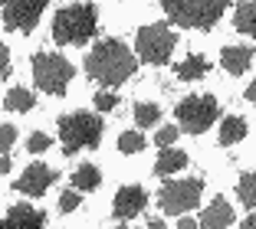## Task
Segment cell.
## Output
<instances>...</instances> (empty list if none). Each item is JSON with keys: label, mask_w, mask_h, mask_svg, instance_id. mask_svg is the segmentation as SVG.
<instances>
[{"label": "cell", "mask_w": 256, "mask_h": 229, "mask_svg": "<svg viewBox=\"0 0 256 229\" xmlns=\"http://www.w3.org/2000/svg\"><path fill=\"white\" fill-rule=\"evenodd\" d=\"M135 69H138V62L122 39H102L86 56V72L96 82H102V85H122L125 79L135 75Z\"/></svg>", "instance_id": "1"}, {"label": "cell", "mask_w": 256, "mask_h": 229, "mask_svg": "<svg viewBox=\"0 0 256 229\" xmlns=\"http://www.w3.org/2000/svg\"><path fill=\"white\" fill-rule=\"evenodd\" d=\"M96 26H98V16L92 3H69L53 20V39L62 46H82L96 36Z\"/></svg>", "instance_id": "2"}, {"label": "cell", "mask_w": 256, "mask_h": 229, "mask_svg": "<svg viewBox=\"0 0 256 229\" xmlns=\"http://www.w3.org/2000/svg\"><path fill=\"white\" fill-rule=\"evenodd\" d=\"M226 7H230V0H164L171 23L184 30H210Z\"/></svg>", "instance_id": "3"}, {"label": "cell", "mask_w": 256, "mask_h": 229, "mask_svg": "<svg viewBox=\"0 0 256 229\" xmlns=\"http://www.w3.org/2000/svg\"><path fill=\"white\" fill-rule=\"evenodd\" d=\"M102 138V118L92 111H72L60 118V141L66 154H76L82 148H96Z\"/></svg>", "instance_id": "4"}, {"label": "cell", "mask_w": 256, "mask_h": 229, "mask_svg": "<svg viewBox=\"0 0 256 229\" xmlns=\"http://www.w3.org/2000/svg\"><path fill=\"white\" fill-rule=\"evenodd\" d=\"M76 75L72 62L62 56H50V52H36L33 56V79L46 95H62L69 85V79Z\"/></svg>", "instance_id": "5"}, {"label": "cell", "mask_w": 256, "mask_h": 229, "mask_svg": "<svg viewBox=\"0 0 256 229\" xmlns=\"http://www.w3.org/2000/svg\"><path fill=\"white\" fill-rule=\"evenodd\" d=\"M174 43H178V36H174L171 26H164V23H148V26H142V30H138L135 49H138V56H142L144 62L161 66V62L171 59Z\"/></svg>", "instance_id": "6"}, {"label": "cell", "mask_w": 256, "mask_h": 229, "mask_svg": "<svg viewBox=\"0 0 256 229\" xmlns=\"http://www.w3.org/2000/svg\"><path fill=\"white\" fill-rule=\"evenodd\" d=\"M174 115H178V125H181L188 134H204L214 121H217V98L190 95V98H184V102H178Z\"/></svg>", "instance_id": "7"}, {"label": "cell", "mask_w": 256, "mask_h": 229, "mask_svg": "<svg viewBox=\"0 0 256 229\" xmlns=\"http://www.w3.org/2000/svg\"><path fill=\"white\" fill-rule=\"evenodd\" d=\"M200 193H204L200 180H171L161 187V210L171 216H184L188 210L200 203Z\"/></svg>", "instance_id": "8"}, {"label": "cell", "mask_w": 256, "mask_h": 229, "mask_svg": "<svg viewBox=\"0 0 256 229\" xmlns=\"http://www.w3.org/2000/svg\"><path fill=\"white\" fill-rule=\"evenodd\" d=\"M43 10H46V0H7L4 3V23H7V30L30 33L40 23Z\"/></svg>", "instance_id": "9"}, {"label": "cell", "mask_w": 256, "mask_h": 229, "mask_svg": "<svg viewBox=\"0 0 256 229\" xmlns=\"http://www.w3.org/2000/svg\"><path fill=\"white\" fill-rule=\"evenodd\" d=\"M144 203H148V193H144V187H122L118 193H115V220H132V216H138L144 210Z\"/></svg>", "instance_id": "10"}, {"label": "cell", "mask_w": 256, "mask_h": 229, "mask_svg": "<svg viewBox=\"0 0 256 229\" xmlns=\"http://www.w3.org/2000/svg\"><path fill=\"white\" fill-rule=\"evenodd\" d=\"M56 180V170L46 167V164H30V167L23 170V177L16 180V190L26 193V197H40L46 187Z\"/></svg>", "instance_id": "11"}, {"label": "cell", "mask_w": 256, "mask_h": 229, "mask_svg": "<svg viewBox=\"0 0 256 229\" xmlns=\"http://www.w3.org/2000/svg\"><path fill=\"white\" fill-rule=\"evenodd\" d=\"M0 229H43V213L26 203H16L4 220H0Z\"/></svg>", "instance_id": "12"}, {"label": "cell", "mask_w": 256, "mask_h": 229, "mask_svg": "<svg viewBox=\"0 0 256 229\" xmlns=\"http://www.w3.org/2000/svg\"><path fill=\"white\" fill-rule=\"evenodd\" d=\"M230 223H234V210H230V203H226L224 197H217L210 207L200 213V226L204 229H226Z\"/></svg>", "instance_id": "13"}, {"label": "cell", "mask_w": 256, "mask_h": 229, "mask_svg": "<svg viewBox=\"0 0 256 229\" xmlns=\"http://www.w3.org/2000/svg\"><path fill=\"white\" fill-rule=\"evenodd\" d=\"M220 62H224V69L230 75H243L250 69V62H253V49L250 46H226L220 52Z\"/></svg>", "instance_id": "14"}, {"label": "cell", "mask_w": 256, "mask_h": 229, "mask_svg": "<svg viewBox=\"0 0 256 229\" xmlns=\"http://www.w3.org/2000/svg\"><path fill=\"white\" fill-rule=\"evenodd\" d=\"M188 167V154L184 151H174V148H164L158 154V164H154V174H161V177H168V174H174V170Z\"/></svg>", "instance_id": "15"}, {"label": "cell", "mask_w": 256, "mask_h": 229, "mask_svg": "<svg viewBox=\"0 0 256 229\" xmlns=\"http://www.w3.org/2000/svg\"><path fill=\"white\" fill-rule=\"evenodd\" d=\"M246 138V121L236 118V115H230V118H224V125H220V144L224 148H234L236 141Z\"/></svg>", "instance_id": "16"}, {"label": "cell", "mask_w": 256, "mask_h": 229, "mask_svg": "<svg viewBox=\"0 0 256 229\" xmlns=\"http://www.w3.org/2000/svg\"><path fill=\"white\" fill-rule=\"evenodd\" d=\"M234 23H236V30H240V33L256 36V0H246V3H240V7H236Z\"/></svg>", "instance_id": "17"}, {"label": "cell", "mask_w": 256, "mask_h": 229, "mask_svg": "<svg viewBox=\"0 0 256 229\" xmlns=\"http://www.w3.org/2000/svg\"><path fill=\"white\" fill-rule=\"evenodd\" d=\"M207 75V59L204 56H188V59L178 66V79H184V82H197V79H204Z\"/></svg>", "instance_id": "18"}, {"label": "cell", "mask_w": 256, "mask_h": 229, "mask_svg": "<svg viewBox=\"0 0 256 229\" xmlns=\"http://www.w3.org/2000/svg\"><path fill=\"white\" fill-rule=\"evenodd\" d=\"M98 180H102V174H98L96 164H82V167L72 174V187H76L79 193H82V190H92V187H98Z\"/></svg>", "instance_id": "19"}, {"label": "cell", "mask_w": 256, "mask_h": 229, "mask_svg": "<svg viewBox=\"0 0 256 229\" xmlns=\"http://www.w3.org/2000/svg\"><path fill=\"white\" fill-rule=\"evenodd\" d=\"M236 193H240L243 207L256 210V170H250V174H243V177H240V187H236Z\"/></svg>", "instance_id": "20"}, {"label": "cell", "mask_w": 256, "mask_h": 229, "mask_svg": "<svg viewBox=\"0 0 256 229\" xmlns=\"http://www.w3.org/2000/svg\"><path fill=\"white\" fill-rule=\"evenodd\" d=\"M4 105H7L10 111H30L33 108V95L26 89H10L7 98H4Z\"/></svg>", "instance_id": "21"}, {"label": "cell", "mask_w": 256, "mask_h": 229, "mask_svg": "<svg viewBox=\"0 0 256 229\" xmlns=\"http://www.w3.org/2000/svg\"><path fill=\"white\" fill-rule=\"evenodd\" d=\"M158 118H161V108H158V105H151V102H142V105H135V121H138L142 128L158 125Z\"/></svg>", "instance_id": "22"}, {"label": "cell", "mask_w": 256, "mask_h": 229, "mask_svg": "<svg viewBox=\"0 0 256 229\" xmlns=\"http://www.w3.org/2000/svg\"><path fill=\"white\" fill-rule=\"evenodd\" d=\"M118 151L122 154H138V151H144V138L135 134V131H125L118 138Z\"/></svg>", "instance_id": "23"}, {"label": "cell", "mask_w": 256, "mask_h": 229, "mask_svg": "<svg viewBox=\"0 0 256 229\" xmlns=\"http://www.w3.org/2000/svg\"><path fill=\"white\" fill-rule=\"evenodd\" d=\"M14 141H16V128L14 125H0V151H4V154L14 148Z\"/></svg>", "instance_id": "24"}, {"label": "cell", "mask_w": 256, "mask_h": 229, "mask_svg": "<svg viewBox=\"0 0 256 229\" xmlns=\"http://www.w3.org/2000/svg\"><path fill=\"white\" fill-rule=\"evenodd\" d=\"M26 148H30L33 154H40V151L50 148V138H46L43 131H33V134H30V141H26Z\"/></svg>", "instance_id": "25"}, {"label": "cell", "mask_w": 256, "mask_h": 229, "mask_svg": "<svg viewBox=\"0 0 256 229\" xmlns=\"http://www.w3.org/2000/svg\"><path fill=\"white\" fill-rule=\"evenodd\" d=\"M115 105H118V98H115L112 92H98V95H96V108L98 111H112Z\"/></svg>", "instance_id": "26"}, {"label": "cell", "mask_w": 256, "mask_h": 229, "mask_svg": "<svg viewBox=\"0 0 256 229\" xmlns=\"http://www.w3.org/2000/svg\"><path fill=\"white\" fill-rule=\"evenodd\" d=\"M76 207H79V193H76V190H69V193L60 197V210H62V213H72Z\"/></svg>", "instance_id": "27"}, {"label": "cell", "mask_w": 256, "mask_h": 229, "mask_svg": "<svg viewBox=\"0 0 256 229\" xmlns=\"http://www.w3.org/2000/svg\"><path fill=\"white\" fill-rule=\"evenodd\" d=\"M174 141H178V128H161L158 131V144L161 148H171Z\"/></svg>", "instance_id": "28"}, {"label": "cell", "mask_w": 256, "mask_h": 229, "mask_svg": "<svg viewBox=\"0 0 256 229\" xmlns=\"http://www.w3.org/2000/svg\"><path fill=\"white\" fill-rule=\"evenodd\" d=\"M10 75V49L0 43V79H7Z\"/></svg>", "instance_id": "29"}, {"label": "cell", "mask_w": 256, "mask_h": 229, "mask_svg": "<svg viewBox=\"0 0 256 229\" xmlns=\"http://www.w3.org/2000/svg\"><path fill=\"white\" fill-rule=\"evenodd\" d=\"M178 229H197V220H188V216H184V220H178Z\"/></svg>", "instance_id": "30"}, {"label": "cell", "mask_w": 256, "mask_h": 229, "mask_svg": "<svg viewBox=\"0 0 256 229\" xmlns=\"http://www.w3.org/2000/svg\"><path fill=\"white\" fill-rule=\"evenodd\" d=\"M240 229H256V213H250L246 220H243V226Z\"/></svg>", "instance_id": "31"}, {"label": "cell", "mask_w": 256, "mask_h": 229, "mask_svg": "<svg viewBox=\"0 0 256 229\" xmlns=\"http://www.w3.org/2000/svg\"><path fill=\"white\" fill-rule=\"evenodd\" d=\"M246 98H250V102H253V105H256V79H253V82H250V89H246Z\"/></svg>", "instance_id": "32"}, {"label": "cell", "mask_w": 256, "mask_h": 229, "mask_svg": "<svg viewBox=\"0 0 256 229\" xmlns=\"http://www.w3.org/2000/svg\"><path fill=\"white\" fill-rule=\"evenodd\" d=\"M7 170H10V157L0 154V174H7Z\"/></svg>", "instance_id": "33"}, {"label": "cell", "mask_w": 256, "mask_h": 229, "mask_svg": "<svg viewBox=\"0 0 256 229\" xmlns=\"http://www.w3.org/2000/svg\"><path fill=\"white\" fill-rule=\"evenodd\" d=\"M148 229H164V223H161V220H151V226Z\"/></svg>", "instance_id": "34"}, {"label": "cell", "mask_w": 256, "mask_h": 229, "mask_svg": "<svg viewBox=\"0 0 256 229\" xmlns=\"http://www.w3.org/2000/svg\"><path fill=\"white\" fill-rule=\"evenodd\" d=\"M118 229H122V226H118Z\"/></svg>", "instance_id": "35"}]
</instances>
